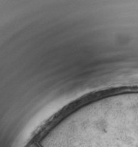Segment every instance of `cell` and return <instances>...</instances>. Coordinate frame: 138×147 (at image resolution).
I'll use <instances>...</instances> for the list:
<instances>
[{"mask_svg": "<svg viewBox=\"0 0 138 147\" xmlns=\"http://www.w3.org/2000/svg\"><path fill=\"white\" fill-rule=\"evenodd\" d=\"M27 147H42V146L40 145V144L39 142H35V143H31Z\"/></svg>", "mask_w": 138, "mask_h": 147, "instance_id": "1", "label": "cell"}]
</instances>
